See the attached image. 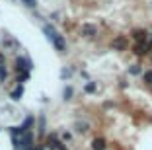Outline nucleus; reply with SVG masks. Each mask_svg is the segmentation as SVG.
<instances>
[{"label":"nucleus","instance_id":"obj_1","mask_svg":"<svg viewBox=\"0 0 152 150\" xmlns=\"http://www.w3.org/2000/svg\"><path fill=\"white\" fill-rule=\"evenodd\" d=\"M43 31H45V35H47V39L55 45V49H57V51H61V53H63V51H66V41H64V37L61 35V33H58L53 26L45 23V26H43Z\"/></svg>","mask_w":152,"mask_h":150},{"label":"nucleus","instance_id":"obj_2","mask_svg":"<svg viewBox=\"0 0 152 150\" xmlns=\"http://www.w3.org/2000/svg\"><path fill=\"white\" fill-rule=\"evenodd\" d=\"M31 68H33V64H31L29 59L16 57V70H18V74H22V72H29Z\"/></svg>","mask_w":152,"mask_h":150},{"label":"nucleus","instance_id":"obj_3","mask_svg":"<svg viewBox=\"0 0 152 150\" xmlns=\"http://www.w3.org/2000/svg\"><path fill=\"white\" fill-rule=\"evenodd\" d=\"M133 53L137 55V57H146V55H150L152 53V47H150V43H134L133 45Z\"/></svg>","mask_w":152,"mask_h":150},{"label":"nucleus","instance_id":"obj_4","mask_svg":"<svg viewBox=\"0 0 152 150\" xmlns=\"http://www.w3.org/2000/svg\"><path fill=\"white\" fill-rule=\"evenodd\" d=\"M127 47H129V41H127L125 35H117L115 39L111 41V49L113 51H127Z\"/></svg>","mask_w":152,"mask_h":150},{"label":"nucleus","instance_id":"obj_5","mask_svg":"<svg viewBox=\"0 0 152 150\" xmlns=\"http://www.w3.org/2000/svg\"><path fill=\"white\" fill-rule=\"evenodd\" d=\"M80 33H82L84 37H88V39H92V37H96V35H98V27H96L94 23H82Z\"/></svg>","mask_w":152,"mask_h":150},{"label":"nucleus","instance_id":"obj_6","mask_svg":"<svg viewBox=\"0 0 152 150\" xmlns=\"http://www.w3.org/2000/svg\"><path fill=\"white\" fill-rule=\"evenodd\" d=\"M148 35H150V31H146V29H134L133 31L134 43H146V41H148Z\"/></svg>","mask_w":152,"mask_h":150},{"label":"nucleus","instance_id":"obj_7","mask_svg":"<svg viewBox=\"0 0 152 150\" xmlns=\"http://www.w3.org/2000/svg\"><path fill=\"white\" fill-rule=\"evenodd\" d=\"M105 146H107V142H105V138H94L92 140V150H105Z\"/></svg>","mask_w":152,"mask_h":150},{"label":"nucleus","instance_id":"obj_8","mask_svg":"<svg viewBox=\"0 0 152 150\" xmlns=\"http://www.w3.org/2000/svg\"><path fill=\"white\" fill-rule=\"evenodd\" d=\"M129 74L131 76H140V74H144V72H142V66H140V64H131L129 66Z\"/></svg>","mask_w":152,"mask_h":150},{"label":"nucleus","instance_id":"obj_9","mask_svg":"<svg viewBox=\"0 0 152 150\" xmlns=\"http://www.w3.org/2000/svg\"><path fill=\"white\" fill-rule=\"evenodd\" d=\"M22 96H23V88H22V86H18V88L10 94V97H12L14 102H20V100H22Z\"/></svg>","mask_w":152,"mask_h":150},{"label":"nucleus","instance_id":"obj_10","mask_svg":"<svg viewBox=\"0 0 152 150\" xmlns=\"http://www.w3.org/2000/svg\"><path fill=\"white\" fill-rule=\"evenodd\" d=\"M74 127H76V132H88L90 131V125L86 123V121H78Z\"/></svg>","mask_w":152,"mask_h":150},{"label":"nucleus","instance_id":"obj_11","mask_svg":"<svg viewBox=\"0 0 152 150\" xmlns=\"http://www.w3.org/2000/svg\"><path fill=\"white\" fill-rule=\"evenodd\" d=\"M37 132H39V137H43V132H45V117L43 115L39 117V129H37Z\"/></svg>","mask_w":152,"mask_h":150},{"label":"nucleus","instance_id":"obj_12","mask_svg":"<svg viewBox=\"0 0 152 150\" xmlns=\"http://www.w3.org/2000/svg\"><path fill=\"white\" fill-rule=\"evenodd\" d=\"M142 78H144V84L150 86V84H152V70H146V72L142 74Z\"/></svg>","mask_w":152,"mask_h":150},{"label":"nucleus","instance_id":"obj_13","mask_svg":"<svg viewBox=\"0 0 152 150\" xmlns=\"http://www.w3.org/2000/svg\"><path fill=\"white\" fill-rule=\"evenodd\" d=\"M84 90H86L88 94H94V92H96V82H88V84L84 86Z\"/></svg>","mask_w":152,"mask_h":150},{"label":"nucleus","instance_id":"obj_14","mask_svg":"<svg viewBox=\"0 0 152 150\" xmlns=\"http://www.w3.org/2000/svg\"><path fill=\"white\" fill-rule=\"evenodd\" d=\"M22 4L26 6V8H35V6H37V0H22Z\"/></svg>","mask_w":152,"mask_h":150},{"label":"nucleus","instance_id":"obj_15","mask_svg":"<svg viewBox=\"0 0 152 150\" xmlns=\"http://www.w3.org/2000/svg\"><path fill=\"white\" fill-rule=\"evenodd\" d=\"M8 78V72H6V68H4V64L0 66V82H4V80Z\"/></svg>","mask_w":152,"mask_h":150},{"label":"nucleus","instance_id":"obj_16","mask_svg":"<svg viewBox=\"0 0 152 150\" xmlns=\"http://www.w3.org/2000/svg\"><path fill=\"white\" fill-rule=\"evenodd\" d=\"M72 97V88L68 86V88H64V100H70Z\"/></svg>","mask_w":152,"mask_h":150},{"label":"nucleus","instance_id":"obj_17","mask_svg":"<svg viewBox=\"0 0 152 150\" xmlns=\"http://www.w3.org/2000/svg\"><path fill=\"white\" fill-rule=\"evenodd\" d=\"M6 45H8V47H16L18 41H16V39H8V41H6Z\"/></svg>","mask_w":152,"mask_h":150},{"label":"nucleus","instance_id":"obj_18","mask_svg":"<svg viewBox=\"0 0 152 150\" xmlns=\"http://www.w3.org/2000/svg\"><path fill=\"white\" fill-rule=\"evenodd\" d=\"M61 76H63V78H68V76H70V70H63V72H61Z\"/></svg>","mask_w":152,"mask_h":150},{"label":"nucleus","instance_id":"obj_19","mask_svg":"<svg viewBox=\"0 0 152 150\" xmlns=\"http://www.w3.org/2000/svg\"><path fill=\"white\" fill-rule=\"evenodd\" d=\"M63 140H70V135L68 132H63Z\"/></svg>","mask_w":152,"mask_h":150},{"label":"nucleus","instance_id":"obj_20","mask_svg":"<svg viewBox=\"0 0 152 150\" xmlns=\"http://www.w3.org/2000/svg\"><path fill=\"white\" fill-rule=\"evenodd\" d=\"M4 64V53H2V51H0V66Z\"/></svg>","mask_w":152,"mask_h":150}]
</instances>
